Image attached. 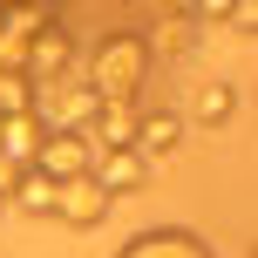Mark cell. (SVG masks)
Returning a JSON list of instances; mask_svg holds the SVG:
<instances>
[{
  "label": "cell",
  "instance_id": "6da1fadb",
  "mask_svg": "<svg viewBox=\"0 0 258 258\" xmlns=\"http://www.w3.org/2000/svg\"><path fill=\"white\" fill-rule=\"evenodd\" d=\"M150 48H143L136 27H109L89 54H82V82H89L95 102H136L143 82H150Z\"/></svg>",
  "mask_w": 258,
  "mask_h": 258
},
{
  "label": "cell",
  "instance_id": "7a4b0ae2",
  "mask_svg": "<svg viewBox=\"0 0 258 258\" xmlns=\"http://www.w3.org/2000/svg\"><path fill=\"white\" fill-rule=\"evenodd\" d=\"M75 68H82V34H75L68 21H48L34 41H27V61H21L27 89H48V82L75 75Z\"/></svg>",
  "mask_w": 258,
  "mask_h": 258
},
{
  "label": "cell",
  "instance_id": "3957f363",
  "mask_svg": "<svg viewBox=\"0 0 258 258\" xmlns=\"http://www.w3.org/2000/svg\"><path fill=\"white\" fill-rule=\"evenodd\" d=\"M143 48H150V61H183V68H190V54L204 48V21H197V7H163V21L143 34Z\"/></svg>",
  "mask_w": 258,
  "mask_h": 258
},
{
  "label": "cell",
  "instance_id": "277c9868",
  "mask_svg": "<svg viewBox=\"0 0 258 258\" xmlns=\"http://www.w3.org/2000/svg\"><path fill=\"white\" fill-rule=\"evenodd\" d=\"M89 163H95L89 136H41V150H34V177H48V183L89 177Z\"/></svg>",
  "mask_w": 258,
  "mask_h": 258
},
{
  "label": "cell",
  "instance_id": "5b68a950",
  "mask_svg": "<svg viewBox=\"0 0 258 258\" xmlns=\"http://www.w3.org/2000/svg\"><path fill=\"white\" fill-rule=\"evenodd\" d=\"M183 109H136V143L129 150L143 156V163H156V156H170V150H183Z\"/></svg>",
  "mask_w": 258,
  "mask_h": 258
},
{
  "label": "cell",
  "instance_id": "8992f818",
  "mask_svg": "<svg viewBox=\"0 0 258 258\" xmlns=\"http://www.w3.org/2000/svg\"><path fill=\"white\" fill-rule=\"evenodd\" d=\"M89 183L116 204V197H129V190H143V183H150V163H143L136 150H109V156H95V163H89Z\"/></svg>",
  "mask_w": 258,
  "mask_h": 258
},
{
  "label": "cell",
  "instance_id": "52a82bcc",
  "mask_svg": "<svg viewBox=\"0 0 258 258\" xmlns=\"http://www.w3.org/2000/svg\"><path fill=\"white\" fill-rule=\"evenodd\" d=\"M109 211H116V204H109V197L95 190L89 177H75V183H54V218H61V224H75V231H95V224H102Z\"/></svg>",
  "mask_w": 258,
  "mask_h": 258
},
{
  "label": "cell",
  "instance_id": "ba28073f",
  "mask_svg": "<svg viewBox=\"0 0 258 258\" xmlns=\"http://www.w3.org/2000/svg\"><path fill=\"white\" fill-rule=\"evenodd\" d=\"M116 258H211V245L197 231H177V224H163V231H143V238H129V245Z\"/></svg>",
  "mask_w": 258,
  "mask_h": 258
},
{
  "label": "cell",
  "instance_id": "9c48e42d",
  "mask_svg": "<svg viewBox=\"0 0 258 258\" xmlns=\"http://www.w3.org/2000/svg\"><path fill=\"white\" fill-rule=\"evenodd\" d=\"M136 109H143V102H102L95 122H89V150H95V156L129 150V143H136Z\"/></svg>",
  "mask_w": 258,
  "mask_h": 258
},
{
  "label": "cell",
  "instance_id": "30bf717a",
  "mask_svg": "<svg viewBox=\"0 0 258 258\" xmlns=\"http://www.w3.org/2000/svg\"><path fill=\"white\" fill-rule=\"evenodd\" d=\"M41 116L34 109H21V116H0V156H7L14 170H34V150H41Z\"/></svg>",
  "mask_w": 258,
  "mask_h": 258
},
{
  "label": "cell",
  "instance_id": "8fae6325",
  "mask_svg": "<svg viewBox=\"0 0 258 258\" xmlns=\"http://www.w3.org/2000/svg\"><path fill=\"white\" fill-rule=\"evenodd\" d=\"M238 116V82H197V95H190V122L197 129H224V122H231ZM190 122H183V129H190Z\"/></svg>",
  "mask_w": 258,
  "mask_h": 258
},
{
  "label": "cell",
  "instance_id": "7c38bea8",
  "mask_svg": "<svg viewBox=\"0 0 258 258\" xmlns=\"http://www.w3.org/2000/svg\"><path fill=\"white\" fill-rule=\"evenodd\" d=\"M0 211H21V218H54V183L34 177V170H21V183H14V197Z\"/></svg>",
  "mask_w": 258,
  "mask_h": 258
},
{
  "label": "cell",
  "instance_id": "4fadbf2b",
  "mask_svg": "<svg viewBox=\"0 0 258 258\" xmlns=\"http://www.w3.org/2000/svg\"><path fill=\"white\" fill-rule=\"evenodd\" d=\"M224 21H231V27H245V34H251V27H258V7H251V0H231V14H224Z\"/></svg>",
  "mask_w": 258,
  "mask_h": 258
}]
</instances>
